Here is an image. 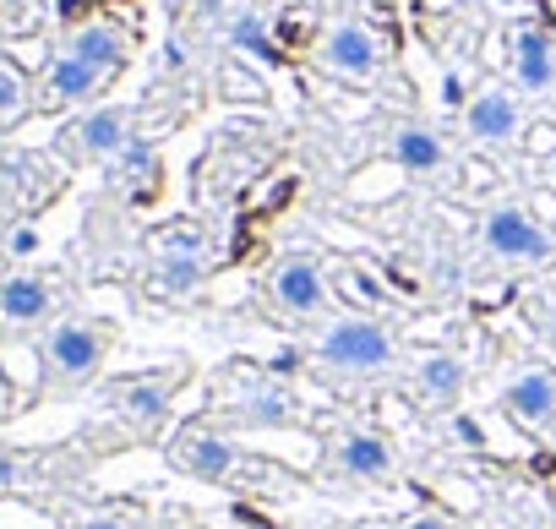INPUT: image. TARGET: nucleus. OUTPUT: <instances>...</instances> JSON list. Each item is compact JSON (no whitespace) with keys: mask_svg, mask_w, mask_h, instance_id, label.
I'll list each match as a JSON object with an SVG mask.
<instances>
[{"mask_svg":"<svg viewBox=\"0 0 556 529\" xmlns=\"http://www.w3.org/2000/svg\"><path fill=\"white\" fill-rule=\"evenodd\" d=\"M164 458H169V469H180V475H191L202 486H240V491H285V486H295V475L285 464L245 453L229 431H218L207 420L180 426L164 442Z\"/></svg>","mask_w":556,"mask_h":529,"instance_id":"f257e3e1","label":"nucleus"},{"mask_svg":"<svg viewBox=\"0 0 556 529\" xmlns=\"http://www.w3.org/2000/svg\"><path fill=\"white\" fill-rule=\"evenodd\" d=\"M306 361L333 382H371L399 371V333L366 312H328L306 333Z\"/></svg>","mask_w":556,"mask_h":529,"instance_id":"f03ea898","label":"nucleus"},{"mask_svg":"<svg viewBox=\"0 0 556 529\" xmlns=\"http://www.w3.org/2000/svg\"><path fill=\"white\" fill-rule=\"evenodd\" d=\"M121 344V328L110 317H93V312H66L55 317L34 350H39V399H55V393H83L104 377V361L110 350Z\"/></svg>","mask_w":556,"mask_h":529,"instance_id":"7ed1b4c3","label":"nucleus"},{"mask_svg":"<svg viewBox=\"0 0 556 529\" xmlns=\"http://www.w3.org/2000/svg\"><path fill=\"white\" fill-rule=\"evenodd\" d=\"M207 426H218V431H295V426H306V404L285 377L229 366L224 399L207 404Z\"/></svg>","mask_w":556,"mask_h":529,"instance_id":"20e7f679","label":"nucleus"},{"mask_svg":"<svg viewBox=\"0 0 556 529\" xmlns=\"http://www.w3.org/2000/svg\"><path fill=\"white\" fill-rule=\"evenodd\" d=\"M186 382H191V361H164V366H148V371L110 377L99 388V399L126 426V442H153L169 426V410H175Z\"/></svg>","mask_w":556,"mask_h":529,"instance_id":"39448f33","label":"nucleus"},{"mask_svg":"<svg viewBox=\"0 0 556 529\" xmlns=\"http://www.w3.org/2000/svg\"><path fill=\"white\" fill-rule=\"evenodd\" d=\"M262 306L278 317V323H290V328H312L333 312V285H328V268H323V256L317 251H278L267 262V274H262Z\"/></svg>","mask_w":556,"mask_h":529,"instance_id":"423d86ee","label":"nucleus"},{"mask_svg":"<svg viewBox=\"0 0 556 529\" xmlns=\"http://www.w3.org/2000/svg\"><path fill=\"white\" fill-rule=\"evenodd\" d=\"M480 251L496 262V268L540 274V268L556 262V229L523 202H491L480 213Z\"/></svg>","mask_w":556,"mask_h":529,"instance_id":"0eeeda50","label":"nucleus"},{"mask_svg":"<svg viewBox=\"0 0 556 529\" xmlns=\"http://www.w3.org/2000/svg\"><path fill=\"white\" fill-rule=\"evenodd\" d=\"M66 301H72V279L61 268L0 274V344L23 333H45L55 317H66Z\"/></svg>","mask_w":556,"mask_h":529,"instance_id":"6e6552de","label":"nucleus"},{"mask_svg":"<svg viewBox=\"0 0 556 529\" xmlns=\"http://www.w3.org/2000/svg\"><path fill=\"white\" fill-rule=\"evenodd\" d=\"M323 475L333 486H388L399 475V448L361 420H344L323 437Z\"/></svg>","mask_w":556,"mask_h":529,"instance_id":"1a4fd4ad","label":"nucleus"},{"mask_svg":"<svg viewBox=\"0 0 556 529\" xmlns=\"http://www.w3.org/2000/svg\"><path fill=\"white\" fill-rule=\"evenodd\" d=\"M137 142V110L126 104H93L77 121L55 131V159L66 164H110Z\"/></svg>","mask_w":556,"mask_h":529,"instance_id":"9d476101","label":"nucleus"},{"mask_svg":"<svg viewBox=\"0 0 556 529\" xmlns=\"http://www.w3.org/2000/svg\"><path fill=\"white\" fill-rule=\"evenodd\" d=\"M496 410H502L513 426H523V431L556 442V371H551L545 361H518V366L502 377V388H496Z\"/></svg>","mask_w":556,"mask_h":529,"instance_id":"9b49d317","label":"nucleus"},{"mask_svg":"<svg viewBox=\"0 0 556 529\" xmlns=\"http://www.w3.org/2000/svg\"><path fill=\"white\" fill-rule=\"evenodd\" d=\"M317 66L350 88H366L377 83L382 72V45H377V28L361 23V17H339L323 39H317Z\"/></svg>","mask_w":556,"mask_h":529,"instance_id":"f8f14e48","label":"nucleus"},{"mask_svg":"<svg viewBox=\"0 0 556 529\" xmlns=\"http://www.w3.org/2000/svg\"><path fill=\"white\" fill-rule=\"evenodd\" d=\"M529 131V110H523V93L507 88V83H485L469 93L464 104V137L475 148H513L523 142Z\"/></svg>","mask_w":556,"mask_h":529,"instance_id":"ddd939ff","label":"nucleus"},{"mask_svg":"<svg viewBox=\"0 0 556 529\" xmlns=\"http://www.w3.org/2000/svg\"><path fill=\"white\" fill-rule=\"evenodd\" d=\"M507 88H518L523 99H545L556 93V39L540 23H513L507 28Z\"/></svg>","mask_w":556,"mask_h":529,"instance_id":"4468645a","label":"nucleus"},{"mask_svg":"<svg viewBox=\"0 0 556 529\" xmlns=\"http://www.w3.org/2000/svg\"><path fill=\"white\" fill-rule=\"evenodd\" d=\"M388 159L409 175V180H442L453 169V142L442 126L431 121H399L388 131Z\"/></svg>","mask_w":556,"mask_h":529,"instance_id":"2eb2a0df","label":"nucleus"},{"mask_svg":"<svg viewBox=\"0 0 556 529\" xmlns=\"http://www.w3.org/2000/svg\"><path fill=\"white\" fill-rule=\"evenodd\" d=\"M404 382H409V393H415L420 410H453L464 399V388H469V366L453 350H420L409 361Z\"/></svg>","mask_w":556,"mask_h":529,"instance_id":"dca6fc26","label":"nucleus"},{"mask_svg":"<svg viewBox=\"0 0 556 529\" xmlns=\"http://www.w3.org/2000/svg\"><path fill=\"white\" fill-rule=\"evenodd\" d=\"M115 77H104L99 66H88L83 55L72 50H55V61L45 66V83H39V110H83L93 104Z\"/></svg>","mask_w":556,"mask_h":529,"instance_id":"f3484780","label":"nucleus"},{"mask_svg":"<svg viewBox=\"0 0 556 529\" xmlns=\"http://www.w3.org/2000/svg\"><path fill=\"white\" fill-rule=\"evenodd\" d=\"M61 50H72V55H83L88 66H99L104 77H115V72H126V61H131V34H126L121 23H83V28H72V39H66Z\"/></svg>","mask_w":556,"mask_h":529,"instance_id":"a211bd4d","label":"nucleus"},{"mask_svg":"<svg viewBox=\"0 0 556 529\" xmlns=\"http://www.w3.org/2000/svg\"><path fill=\"white\" fill-rule=\"evenodd\" d=\"M213 274V256H148V290L159 301H191L202 295Z\"/></svg>","mask_w":556,"mask_h":529,"instance_id":"6ab92c4d","label":"nucleus"},{"mask_svg":"<svg viewBox=\"0 0 556 529\" xmlns=\"http://www.w3.org/2000/svg\"><path fill=\"white\" fill-rule=\"evenodd\" d=\"M159 175H164V164H159V148L153 142H131L121 159H110V180L121 191H131L137 202H148L159 191Z\"/></svg>","mask_w":556,"mask_h":529,"instance_id":"aec40b11","label":"nucleus"},{"mask_svg":"<svg viewBox=\"0 0 556 529\" xmlns=\"http://www.w3.org/2000/svg\"><path fill=\"white\" fill-rule=\"evenodd\" d=\"M50 453H55V448H12V442H0V496L23 491V486H39Z\"/></svg>","mask_w":556,"mask_h":529,"instance_id":"412c9836","label":"nucleus"},{"mask_svg":"<svg viewBox=\"0 0 556 529\" xmlns=\"http://www.w3.org/2000/svg\"><path fill=\"white\" fill-rule=\"evenodd\" d=\"M66 529H153V513L142 502H104V507H83L61 518Z\"/></svg>","mask_w":556,"mask_h":529,"instance_id":"4be33fe9","label":"nucleus"},{"mask_svg":"<svg viewBox=\"0 0 556 529\" xmlns=\"http://www.w3.org/2000/svg\"><path fill=\"white\" fill-rule=\"evenodd\" d=\"M229 45L245 50V55H256L262 66H278V45H273V34H267V23L256 12H235L229 17Z\"/></svg>","mask_w":556,"mask_h":529,"instance_id":"5701e85b","label":"nucleus"},{"mask_svg":"<svg viewBox=\"0 0 556 529\" xmlns=\"http://www.w3.org/2000/svg\"><path fill=\"white\" fill-rule=\"evenodd\" d=\"M34 104H39V99H34L28 77H23L17 66H7V61H0V131H7V126H17V121H23Z\"/></svg>","mask_w":556,"mask_h":529,"instance_id":"b1692460","label":"nucleus"},{"mask_svg":"<svg viewBox=\"0 0 556 529\" xmlns=\"http://www.w3.org/2000/svg\"><path fill=\"white\" fill-rule=\"evenodd\" d=\"M371 529H458V518H447L442 507H420L409 518H393V524H371Z\"/></svg>","mask_w":556,"mask_h":529,"instance_id":"393cba45","label":"nucleus"},{"mask_svg":"<svg viewBox=\"0 0 556 529\" xmlns=\"http://www.w3.org/2000/svg\"><path fill=\"white\" fill-rule=\"evenodd\" d=\"M534 317H540V339H545V344H551V350H556V295H545V301H540V312H534Z\"/></svg>","mask_w":556,"mask_h":529,"instance_id":"a878e982","label":"nucleus"},{"mask_svg":"<svg viewBox=\"0 0 556 529\" xmlns=\"http://www.w3.org/2000/svg\"><path fill=\"white\" fill-rule=\"evenodd\" d=\"M17 415V388H12V377L0 371V420H12Z\"/></svg>","mask_w":556,"mask_h":529,"instance_id":"bb28decb","label":"nucleus"},{"mask_svg":"<svg viewBox=\"0 0 556 529\" xmlns=\"http://www.w3.org/2000/svg\"><path fill=\"white\" fill-rule=\"evenodd\" d=\"M545 186H551V191H556V148H551V153H545Z\"/></svg>","mask_w":556,"mask_h":529,"instance_id":"cd10ccee","label":"nucleus"}]
</instances>
